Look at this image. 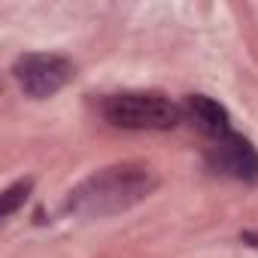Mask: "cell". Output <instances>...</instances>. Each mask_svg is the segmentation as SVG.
<instances>
[{
    "label": "cell",
    "instance_id": "6da1fadb",
    "mask_svg": "<svg viewBox=\"0 0 258 258\" xmlns=\"http://www.w3.org/2000/svg\"><path fill=\"white\" fill-rule=\"evenodd\" d=\"M158 179L146 164H109L88 179H82L70 198L67 210L79 219H103L131 210L134 204L146 201L155 191Z\"/></svg>",
    "mask_w": 258,
    "mask_h": 258
},
{
    "label": "cell",
    "instance_id": "7a4b0ae2",
    "mask_svg": "<svg viewBox=\"0 0 258 258\" xmlns=\"http://www.w3.org/2000/svg\"><path fill=\"white\" fill-rule=\"evenodd\" d=\"M100 115L127 131H170L182 121V106L158 91H121L100 100Z\"/></svg>",
    "mask_w": 258,
    "mask_h": 258
},
{
    "label": "cell",
    "instance_id": "3957f363",
    "mask_svg": "<svg viewBox=\"0 0 258 258\" xmlns=\"http://www.w3.org/2000/svg\"><path fill=\"white\" fill-rule=\"evenodd\" d=\"M73 73H76L73 61H67L64 55H49V52H28V55H19L13 64V76L19 88L34 100H46L58 94L73 79Z\"/></svg>",
    "mask_w": 258,
    "mask_h": 258
},
{
    "label": "cell",
    "instance_id": "277c9868",
    "mask_svg": "<svg viewBox=\"0 0 258 258\" xmlns=\"http://www.w3.org/2000/svg\"><path fill=\"white\" fill-rule=\"evenodd\" d=\"M210 167L240 182H258V149L246 137L231 131L210 146Z\"/></svg>",
    "mask_w": 258,
    "mask_h": 258
},
{
    "label": "cell",
    "instance_id": "5b68a950",
    "mask_svg": "<svg viewBox=\"0 0 258 258\" xmlns=\"http://www.w3.org/2000/svg\"><path fill=\"white\" fill-rule=\"evenodd\" d=\"M182 112L188 115V121L198 127L201 134H207L213 140H222V137L231 134V115H228V109L219 100L207 97V94H188Z\"/></svg>",
    "mask_w": 258,
    "mask_h": 258
},
{
    "label": "cell",
    "instance_id": "8992f818",
    "mask_svg": "<svg viewBox=\"0 0 258 258\" xmlns=\"http://www.w3.org/2000/svg\"><path fill=\"white\" fill-rule=\"evenodd\" d=\"M31 188H34V179H19V182H13L4 195H0V216H13V213L28 201Z\"/></svg>",
    "mask_w": 258,
    "mask_h": 258
},
{
    "label": "cell",
    "instance_id": "52a82bcc",
    "mask_svg": "<svg viewBox=\"0 0 258 258\" xmlns=\"http://www.w3.org/2000/svg\"><path fill=\"white\" fill-rule=\"evenodd\" d=\"M243 240H246L249 246H258V237H255V234H243Z\"/></svg>",
    "mask_w": 258,
    "mask_h": 258
}]
</instances>
